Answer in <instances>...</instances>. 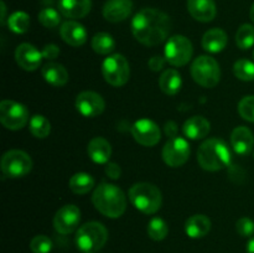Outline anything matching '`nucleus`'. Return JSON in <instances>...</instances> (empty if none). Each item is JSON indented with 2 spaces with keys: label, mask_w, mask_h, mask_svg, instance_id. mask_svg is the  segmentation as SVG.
Masks as SVG:
<instances>
[{
  "label": "nucleus",
  "mask_w": 254,
  "mask_h": 253,
  "mask_svg": "<svg viewBox=\"0 0 254 253\" xmlns=\"http://www.w3.org/2000/svg\"><path fill=\"white\" fill-rule=\"evenodd\" d=\"M188 10L193 19L201 22L212 21L217 12L213 0H188Z\"/></svg>",
  "instance_id": "obj_18"
},
{
  "label": "nucleus",
  "mask_w": 254,
  "mask_h": 253,
  "mask_svg": "<svg viewBox=\"0 0 254 253\" xmlns=\"http://www.w3.org/2000/svg\"><path fill=\"white\" fill-rule=\"evenodd\" d=\"M93 205L103 216L118 218L126 212L127 197L123 191L113 184L102 183L92 196Z\"/></svg>",
  "instance_id": "obj_2"
},
{
  "label": "nucleus",
  "mask_w": 254,
  "mask_h": 253,
  "mask_svg": "<svg viewBox=\"0 0 254 253\" xmlns=\"http://www.w3.org/2000/svg\"><path fill=\"white\" fill-rule=\"evenodd\" d=\"M236 44L240 49L248 50L254 45V26L243 24L236 34Z\"/></svg>",
  "instance_id": "obj_31"
},
{
  "label": "nucleus",
  "mask_w": 254,
  "mask_h": 253,
  "mask_svg": "<svg viewBox=\"0 0 254 253\" xmlns=\"http://www.w3.org/2000/svg\"><path fill=\"white\" fill-rule=\"evenodd\" d=\"M165 133L166 135L170 136V138H175V136H178V126H176L175 122L169 121L168 123L165 124Z\"/></svg>",
  "instance_id": "obj_41"
},
{
  "label": "nucleus",
  "mask_w": 254,
  "mask_h": 253,
  "mask_svg": "<svg viewBox=\"0 0 254 253\" xmlns=\"http://www.w3.org/2000/svg\"><path fill=\"white\" fill-rule=\"evenodd\" d=\"M81 221V211L76 205H64L54 217V227L61 235H69L77 230Z\"/></svg>",
  "instance_id": "obj_12"
},
{
  "label": "nucleus",
  "mask_w": 254,
  "mask_h": 253,
  "mask_svg": "<svg viewBox=\"0 0 254 253\" xmlns=\"http://www.w3.org/2000/svg\"><path fill=\"white\" fill-rule=\"evenodd\" d=\"M87 151H88L89 158L94 163L106 164L108 163L109 158L112 155V146L108 140L101 138V136H97V138H93L89 141Z\"/></svg>",
  "instance_id": "obj_22"
},
{
  "label": "nucleus",
  "mask_w": 254,
  "mask_h": 253,
  "mask_svg": "<svg viewBox=\"0 0 254 253\" xmlns=\"http://www.w3.org/2000/svg\"><path fill=\"white\" fill-rule=\"evenodd\" d=\"M7 27L15 34H25L30 27V16L25 11H15L7 19Z\"/></svg>",
  "instance_id": "obj_30"
},
{
  "label": "nucleus",
  "mask_w": 254,
  "mask_h": 253,
  "mask_svg": "<svg viewBox=\"0 0 254 253\" xmlns=\"http://www.w3.org/2000/svg\"><path fill=\"white\" fill-rule=\"evenodd\" d=\"M30 250L32 253H50L52 250V241L45 235L35 236L30 242Z\"/></svg>",
  "instance_id": "obj_36"
},
{
  "label": "nucleus",
  "mask_w": 254,
  "mask_h": 253,
  "mask_svg": "<svg viewBox=\"0 0 254 253\" xmlns=\"http://www.w3.org/2000/svg\"><path fill=\"white\" fill-rule=\"evenodd\" d=\"M211 221L205 215H193L185 222V232L191 238H202L210 232Z\"/></svg>",
  "instance_id": "obj_23"
},
{
  "label": "nucleus",
  "mask_w": 254,
  "mask_h": 253,
  "mask_svg": "<svg viewBox=\"0 0 254 253\" xmlns=\"http://www.w3.org/2000/svg\"><path fill=\"white\" fill-rule=\"evenodd\" d=\"M116 47V41L112 35L107 32H98L92 39V49L99 55H108Z\"/></svg>",
  "instance_id": "obj_29"
},
{
  "label": "nucleus",
  "mask_w": 254,
  "mask_h": 253,
  "mask_svg": "<svg viewBox=\"0 0 254 253\" xmlns=\"http://www.w3.org/2000/svg\"><path fill=\"white\" fill-rule=\"evenodd\" d=\"M233 73L238 79L242 81H253L254 79V63L250 60H238L233 66Z\"/></svg>",
  "instance_id": "obj_32"
},
{
  "label": "nucleus",
  "mask_w": 254,
  "mask_h": 253,
  "mask_svg": "<svg viewBox=\"0 0 254 253\" xmlns=\"http://www.w3.org/2000/svg\"><path fill=\"white\" fill-rule=\"evenodd\" d=\"M250 16H251V20L254 22V4L252 5V7H251V11H250Z\"/></svg>",
  "instance_id": "obj_44"
},
{
  "label": "nucleus",
  "mask_w": 254,
  "mask_h": 253,
  "mask_svg": "<svg viewBox=\"0 0 254 253\" xmlns=\"http://www.w3.org/2000/svg\"><path fill=\"white\" fill-rule=\"evenodd\" d=\"M0 122L6 129L19 130L29 122V111L19 102L2 101L0 103Z\"/></svg>",
  "instance_id": "obj_10"
},
{
  "label": "nucleus",
  "mask_w": 254,
  "mask_h": 253,
  "mask_svg": "<svg viewBox=\"0 0 254 253\" xmlns=\"http://www.w3.org/2000/svg\"><path fill=\"white\" fill-rule=\"evenodd\" d=\"M181 84H183V79H181L180 73L173 68L164 71L159 78V87L168 96L178 94L181 89Z\"/></svg>",
  "instance_id": "obj_26"
},
{
  "label": "nucleus",
  "mask_w": 254,
  "mask_h": 253,
  "mask_svg": "<svg viewBox=\"0 0 254 253\" xmlns=\"http://www.w3.org/2000/svg\"><path fill=\"white\" fill-rule=\"evenodd\" d=\"M236 230L242 237H251L254 233V222L250 217H242L236 223Z\"/></svg>",
  "instance_id": "obj_37"
},
{
  "label": "nucleus",
  "mask_w": 254,
  "mask_h": 253,
  "mask_svg": "<svg viewBox=\"0 0 254 253\" xmlns=\"http://www.w3.org/2000/svg\"><path fill=\"white\" fill-rule=\"evenodd\" d=\"M0 7H1V25L5 24V15H6V6H5V2L4 1H0Z\"/></svg>",
  "instance_id": "obj_42"
},
{
  "label": "nucleus",
  "mask_w": 254,
  "mask_h": 253,
  "mask_svg": "<svg viewBox=\"0 0 254 253\" xmlns=\"http://www.w3.org/2000/svg\"><path fill=\"white\" fill-rule=\"evenodd\" d=\"M247 253H254V237L247 243Z\"/></svg>",
  "instance_id": "obj_43"
},
{
  "label": "nucleus",
  "mask_w": 254,
  "mask_h": 253,
  "mask_svg": "<svg viewBox=\"0 0 254 253\" xmlns=\"http://www.w3.org/2000/svg\"><path fill=\"white\" fill-rule=\"evenodd\" d=\"M131 0H107L103 6V16L109 22H121L131 14Z\"/></svg>",
  "instance_id": "obj_16"
},
{
  "label": "nucleus",
  "mask_w": 254,
  "mask_h": 253,
  "mask_svg": "<svg viewBox=\"0 0 254 253\" xmlns=\"http://www.w3.org/2000/svg\"><path fill=\"white\" fill-rule=\"evenodd\" d=\"M0 168L7 178H22L31 171L32 160L27 153L14 149L2 155Z\"/></svg>",
  "instance_id": "obj_8"
},
{
  "label": "nucleus",
  "mask_w": 254,
  "mask_h": 253,
  "mask_svg": "<svg viewBox=\"0 0 254 253\" xmlns=\"http://www.w3.org/2000/svg\"><path fill=\"white\" fill-rule=\"evenodd\" d=\"M62 40L73 47H79L87 41V31L79 22L69 20L62 24L60 29Z\"/></svg>",
  "instance_id": "obj_17"
},
{
  "label": "nucleus",
  "mask_w": 254,
  "mask_h": 253,
  "mask_svg": "<svg viewBox=\"0 0 254 253\" xmlns=\"http://www.w3.org/2000/svg\"><path fill=\"white\" fill-rule=\"evenodd\" d=\"M42 59H44L42 52H40L34 45L21 44L15 51V60L25 71H35L39 68Z\"/></svg>",
  "instance_id": "obj_15"
},
{
  "label": "nucleus",
  "mask_w": 254,
  "mask_h": 253,
  "mask_svg": "<svg viewBox=\"0 0 254 253\" xmlns=\"http://www.w3.org/2000/svg\"><path fill=\"white\" fill-rule=\"evenodd\" d=\"M169 227L163 218L155 217L149 222L148 235L154 241H163L168 236Z\"/></svg>",
  "instance_id": "obj_33"
},
{
  "label": "nucleus",
  "mask_w": 254,
  "mask_h": 253,
  "mask_svg": "<svg viewBox=\"0 0 254 253\" xmlns=\"http://www.w3.org/2000/svg\"><path fill=\"white\" fill-rule=\"evenodd\" d=\"M39 21L42 26L52 29L60 24L61 16H60V12L57 10L52 9V7H45L39 12Z\"/></svg>",
  "instance_id": "obj_34"
},
{
  "label": "nucleus",
  "mask_w": 254,
  "mask_h": 253,
  "mask_svg": "<svg viewBox=\"0 0 254 253\" xmlns=\"http://www.w3.org/2000/svg\"><path fill=\"white\" fill-rule=\"evenodd\" d=\"M42 76L45 81L55 87H62L68 82V72L62 64L49 62L42 67Z\"/></svg>",
  "instance_id": "obj_24"
},
{
  "label": "nucleus",
  "mask_w": 254,
  "mask_h": 253,
  "mask_svg": "<svg viewBox=\"0 0 254 253\" xmlns=\"http://www.w3.org/2000/svg\"><path fill=\"white\" fill-rule=\"evenodd\" d=\"M60 12L68 19H82L92 9V0H60Z\"/></svg>",
  "instance_id": "obj_19"
},
{
  "label": "nucleus",
  "mask_w": 254,
  "mask_h": 253,
  "mask_svg": "<svg viewBox=\"0 0 254 253\" xmlns=\"http://www.w3.org/2000/svg\"><path fill=\"white\" fill-rule=\"evenodd\" d=\"M29 129L32 135L39 139H44L51 133V123L46 117L41 116V114H35L30 119Z\"/></svg>",
  "instance_id": "obj_28"
},
{
  "label": "nucleus",
  "mask_w": 254,
  "mask_h": 253,
  "mask_svg": "<svg viewBox=\"0 0 254 253\" xmlns=\"http://www.w3.org/2000/svg\"><path fill=\"white\" fill-rule=\"evenodd\" d=\"M131 134L139 144L154 146L160 140V129L150 119H139L131 126Z\"/></svg>",
  "instance_id": "obj_14"
},
{
  "label": "nucleus",
  "mask_w": 254,
  "mask_h": 253,
  "mask_svg": "<svg viewBox=\"0 0 254 253\" xmlns=\"http://www.w3.org/2000/svg\"><path fill=\"white\" fill-rule=\"evenodd\" d=\"M165 60L166 59H164V57H161V56H153L148 62L149 68L153 69V71H160V69L164 67Z\"/></svg>",
  "instance_id": "obj_40"
},
{
  "label": "nucleus",
  "mask_w": 254,
  "mask_h": 253,
  "mask_svg": "<svg viewBox=\"0 0 254 253\" xmlns=\"http://www.w3.org/2000/svg\"><path fill=\"white\" fill-rule=\"evenodd\" d=\"M102 73L107 83L113 87H122L128 82L130 68L126 57L116 54L104 60L102 64Z\"/></svg>",
  "instance_id": "obj_7"
},
{
  "label": "nucleus",
  "mask_w": 254,
  "mask_h": 253,
  "mask_svg": "<svg viewBox=\"0 0 254 253\" xmlns=\"http://www.w3.org/2000/svg\"><path fill=\"white\" fill-rule=\"evenodd\" d=\"M121 168L116 163H108L106 165V174L111 179H118L121 176Z\"/></svg>",
  "instance_id": "obj_39"
},
{
  "label": "nucleus",
  "mask_w": 254,
  "mask_h": 253,
  "mask_svg": "<svg viewBox=\"0 0 254 253\" xmlns=\"http://www.w3.org/2000/svg\"><path fill=\"white\" fill-rule=\"evenodd\" d=\"M238 113L246 121L254 123V96H246L238 103Z\"/></svg>",
  "instance_id": "obj_35"
},
{
  "label": "nucleus",
  "mask_w": 254,
  "mask_h": 253,
  "mask_svg": "<svg viewBox=\"0 0 254 253\" xmlns=\"http://www.w3.org/2000/svg\"><path fill=\"white\" fill-rule=\"evenodd\" d=\"M192 54V44L188 37L183 35H175L170 37L165 45V59L173 66H185L191 60Z\"/></svg>",
  "instance_id": "obj_9"
},
{
  "label": "nucleus",
  "mask_w": 254,
  "mask_h": 253,
  "mask_svg": "<svg viewBox=\"0 0 254 253\" xmlns=\"http://www.w3.org/2000/svg\"><path fill=\"white\" fill-rule=\"evenodd\" d=\"M42 56L46 60H55L57 59V56L60 55V49L57 45L55 44H49L42 49Z\"/></svg>",
  "instance_id": "obj_38"
},
{
  "label": "nucleus",
  "mask_w": 254,
  "mask_h": 253,
  "mask_svg": "<svg viewBox=\"0 0 254 253\" xmlns=\"http://www.w3.org/2000/svg\"><path fill=\"white\" fill-rule=\"evenodd\" d=\"M210 122L201 116H195L189 118L183 126L184 134L192 140H198L207 136L210 133Z\"/></svg>",
  "instance_id": "obj_21"
},
{
  "label": "nucleus",
  "mask_w": 254,
  "mask_h": 253,
  "mask_svg": "<svg viewBox=\"0 0 254 253\" xmlns=\"http://www.w3.org/2000/svg\"><path fill=\"white\" fill-rule=\"evenodd\" d=\"M190 158V145L186 139L175 136L168 140L163 148V159L166 165L179 168L184 165Z\"/></svg>",
  "instance_id": "obj_11"
},
{
  "label": "nucleus",
  "mask_w": 254,
  "mask_h": 253,
  "mask_svg": "<svg viewBox=\"0 0 254 253\" xmlns=\"http://www.w3.org/2000/svg\"><path fill=\"white\" fill-rule=\"evenodd\" d=\"M228 37L221 29H211L205 32L202 37V47L208 52L217 54L226 47Z\"/></svg>",
  "instance_id": "obj_25"
},
{
  "label": "nucleus",
  "mask_w": 254,
  "mask_h": 253,
  "mask_svg": "<svg viewBox=\"0 0 254 253\" xmlns=\"http://www.w3.org/2000/svg\"><path fill=\"white\" fill-rule=\"evenodd\" d=\"M231 144L233 150L240 155H247L252 151L254 136L247 126H237L231 134Z\"/></svg>",
  "instance_id": "obj_20"
},
{
  "label": "nucleus",
  "mask_w": 254,
  "mask_h": 253,
  "mask_svg": "<svg viewBox=\"0 0 254 253\" xmlns=\"http://www.w3.org/2000/svg\"><path fill=\"white\" fill-rule=\"evenodd\" d=\"M191 76L200 86L213 88L217 86L221 78L220 64L213 57L200 56L191 66Z\"/></svg>",
  "instance_id": "obj_6"
},
{
  "label": "nucleus",
  "mask_w": 254,
  "mask_h": 253,
  "mask_svg": "<svg viewBox=\"0 0 254 253\" xmlns=\"http://www.w3.org/2000/svg\"><path fill=\"white\" fill-rule=\"evenodd\" d=\"M69 189L77 195H84L89 192L94 186V179L87 173H77L69 179Z\"/></svg>",
  "instance_id": "obj_27"
},
{
  "label": "nucleus",
  "mask_w": 254,
  "mask_h": 253,
  "mask_svg": "<svg viewBox=\"0 0 254 253\" xmlns=\"http://www.w3.org/2000/svg\"><path fill=\"white\" fill-rule=\"evenodd\" d=\"M171 30L169 15L154 7H145L136 12L131 21L134 37L145 46H156L168 39Z\"/></svg>",
  "instance_id": "obj_1"
},
{
  "label": "nucleus",
  "mask_w": 254,
  "mask_h": 253,
  "mask_svg": "<svg viewBox=\"0 0 254 253\" xmlns=\"http://www.w3.org/2000/svg\"><path fill=\"white\" fill-rule=\"evenodd\" d=\"M76 108L83 117L96 118L103 113L106 103L101 94L92 91H84L77 96Z\"/></svg>",
  "instance_id": "obj_13"
},
{
  "label": "nucleus",
  "mask_w": 254,
  "mask_h": 253,
  "mask_svg": "<svg viewBox=\"0 0 254 253\" xmlns=\"http://www.w3.org/2000/svg\"><path fill=\"white\" fill-rule=\"evenodd\" d=\"M129 200L136 210L146 215H153L160 210L163 196L161 191L153 184L139 183L129 190Z\"/></svg>",
  "instance_id": "obj_4"
},
{
  "label": "nucleus",
  "mask_w": 254,
  "mask_h": 253,
  "mask_svg": "<svg viewBox=\"0 0 254 253\" xmlns=\"http://www.w3.org/2000/svg\"><path fill=\"white\" fill-rule=\"evenodd\" d=\"M253 156H254V154H253Z\"/></svg>",
  "instance_id": "obj_45"
},
{
  "label": "nucleus",
  "mask_w": 254,
  "mask_h": 253,
  "mask_svg": "<svg viewBox=\"0 0 254 253\" xmlns=\"http://www.w3.org/2000/svg\"><path fill=\"white\" fill-rule=\"evenodd\" d=\"M197 161L201 168L207 171L222 170L230 165L231 151L221 139H207L198 148Z\"/></svg>",
  "instance_id": "obj_3"
},
{
  "label": "nucleus",
  "mask_w": 254,
  "mask_h": 253,
  "mask_svg": "<svg viewBox=\"0 0 254 253\" xmlns=\"http://www.w3.org/2000/svg\"><path fill=\"white\" fill-rule=\"evenodd\" d=\"M108 240V231L102 223L88 222L79 227L76 233V245L82 252L94 253L102 250Z\"/></svg>",
  "instance_id": "obj_5"
}]
</instances>
